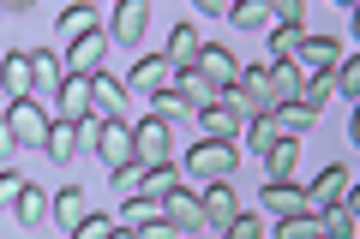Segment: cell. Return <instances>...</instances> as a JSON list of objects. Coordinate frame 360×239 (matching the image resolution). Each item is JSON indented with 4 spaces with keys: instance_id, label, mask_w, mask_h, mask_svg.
<instances>
[{
    "instance_id": "obj_1",
    "label": "cell",
    "mask_w": 360,
    "mask_h": 239,
    "mask_svg": "<svg viewBox=\"0 0 360 239\" xmlns=\"http://www.w3.org/2000/svg\"><path fill=\"white\" fill-rule=\"evenodd\" d=\"M234 162H240V144H229V138H198L193 150L180 156V179H222Z\"/></svg>"
},
{
    "instance_id": "obj_2",
    "label": "cell",
    "mask_w": 360,
    "mask_h": 239,
    "mask_svg": "<svg viewBox=\"0 0 360 239\" xmlns=\"http://www.w3.org/2000/svg\"><path fill=\"white\" fill-rule=\"evenodd\" d=\"M0 120H6V132H13V144L18 150H42V138H49V108H37V102H6V114H0Z\"/></svg>"
},
{
    "instance_id": "obj_3",
    "label": "cell",
    "mask_w": 360,
    "mask_h": 239,
    "mask_svg": "<svg viewBox=\"0 0 360 239\" xmlns=\"http://www.w3.org/2000/svg\"><path fill=\"white\" fill-rule=\"evenodd\" d=\"M132 162H144V168L174 162V138H168L162 120H150V114H144V126H132Z\"/></svg>"
},
{
    "instance_id": "obj_4",
    "label": "cell",
    "mask_w": 360,
    "mask_h": 239,
    "mask_svg": "<svg viewBox=\"0 0 360 239\" xmlns=\"http://www.w3.org/2000/svg\"><path fill=\"white\" fill-rule=\"evenodd\" d=\"M60 84H66V60L54 48H37L30 54V102H49V96H60Z\"/></svg>"
},
{
    "instance_id": "obj_5",
    "label": "cell",
    "mask_w": 360,
    "mask_h": 239,
    "mask_svg": "<svg viewBox=\"0 0 360 239\" xmlns=\"http://www.w3.org/2000/svg\"><path fill=\"white\" fill-rule=\"evenodd\" d=\"M348 198H354V179H348V168H324V174L307 186V210H312V215L336 210V203H348Z\"/></svg>"
},
{
    "instance_id": "obj_6",
    "label": "cell",
    "mask_w": 360,
    "mask_h": 239,
    "mask_svg": "<svg viewBox=\"0 0 360 239\" xmlns=\"http://www.w3.org/2000/svg\"><path fill=\"white\" fill-rule=\"evenodd\" d=\"M174 84V66L162 60V54H139V66H132V78H127V96H162V90Z\"/></svg>"
},
{
    "instance_id": "obj_7",
    "label": "cell",
    "mask_w": 360,
    "mask_h": 239,
    "mask_svg": "<svg viewBox=\"0 0 360 239\" xmlns=\"http://www.w3.org/2000/svg\"><path fill=\"white\" fill-rule=\"evenodd\" d=\"M162 221L174 227V239L198 233V227H205V203H198V191H168V198H162Z\"/></svg>"
},
{
    "instance_id": "obj_8",
    "label": "cell",
    "mask_w": 360,
    "mask_h": 239,
    "mask_svg": "<svg viewBox=\"0 0 360 239\" xmlns=\"http://www.w3.org/2000/svg\"><path fill=\"white\" fill-rule=\"evenodd\" d=\"M90 150L103 156L108 168H127L132 162V126H120V120H96V144Z\"/></svg>"
},
{
    "instance_id": "obj_9",
    "label": "cell",
    "mask_w": 360,
    "mask_h": 239,
    "mask_svg": "<svg viewBox=\"0 0 360 239\" xmlns=\"http://www.w3.org/2000/svg\"><path fill=\"white\" fill-rule=\"evenodd\" d=\"M193 72H205L217 90H234V78H240V60H234L229 48H217V42H205V48H198V60H193Z\"/></svg>"
},
{
    "instance_id": "obj_10",
    "label": "cell",
    "mask_w": 360,
    "mask_h": 239,
    "mask_svg": "<svg viewBox=\"0 0 360 239\" xmlns=\"http://www.w3.org/2000/svg\"><path fill=\"white\" fill-rule=\"evenodd\" d=\"M336 36H307L300 42V54H295V66H300V78H324V72H336Z\"/></svg>"
},
{
    "instance_id": "obj_11",
    "label": "cell",
    "mask_w": 360,
    "mask_h": 239,
    "mask_svg": "<svg viewBox=\"0 0 360 239\" xmlns=\"http://www.w3.org/2000/svg\"><path fill=\"white\" fill-rule=\"evenodd\" d=\"M174 96L186 102V114H205L210 102H222V90L210 84L205 72H193V66H186V72H174Z\"/></svg>"
},
{
    "instance_id": "obj_12",
    "label": "cell",
    "mask_w": 360,
    "mask_h": 239,
    "mask_svg": "<svg viewBox=\"0 0 360 239\" xmlns=\"http://www.w3.org/2000/svg\"><path fill=\"white\" fill-rule=\"evenodd\" d=\"M264 84H270V108H283V102H300V66L295 60H270L264 66Z\"/></svg>"
},
{
    "instance_id": "obj_13",
    "label": "cell",
    "mask_w": 360,
    "mask_h": 239,
    "mask_svg": "<svg viewBox=\"0 0 360 239\" xmlns=\"http://www.w3.org/2000/svg\"><path fill=\"white\" fill-rule=\"evenodd\" d=\"M103 54H108V36L96 30V36H84V42L66 48V72H72V78H96V72H103Z\"/></svg>"
},
{
    "instance_id": "obj_14",
    "label": "cell",
    "mask_w": 360,
    "mask_h": 239,
    "mask_svg": "<svg viewBox=\"0 0 360 239\" xmlns=\"http://www.w3.org/2000/svg\"><path fill=\"white\" fill-rule=\"evenodd\" d=\"M312 120H319V114H312L307 102H283V108H270V114H264V126L276 132V138H300Z\"/></svg>"
},
{
    "instance_id": "obj_15",
    "label": "cell",
    "mask_w": 360,
    "mask_h": 239,
    "mask_svg": "<svg viewBox=\"0 0 360 239\" xmlns=\"http://www.w3.org/2000/svg\"><path fill=\"white\" fill-rule=\"evenodd\" d=\"M264 210H276V215H312L307 210V186H295V179H270V186H264Z\"/></svg>"
},
{
    "instance_id": "obj_16",
    "label": "cell",
    "mask_w": 360,
    "mask_h": 239,
    "mask_svg": "<svg viewBox=\"0 0 360 239\" xmlns=\"http://www.w3.org/2000/svg\"><path fill=\"white\" fill-rule=\"evenodd\" d=\"M0 90H6V102H25L30 96V54L13 48L6 60H0Z\"/></svg>"
},
{
    "instance_id": "obj_17",
    "label": "cell",
    "mask_w": 360,
    "mask_h": 239,
    "mask_svg": "<svg viewBox=\"0 0 360 239\" xmlns=\"http://www.w3.org/2000/svg\"><path fill=\"white\" fill-rule=\"evenodd\" d=\"M90 215H96V210H90V198H84V186H66L60 198H54V221H60L66 233H78V227H84Z\"/></svg>"
},
{
    "instance_id": "obj_18",
    "label": "cell",
    "mask_w": 360,
    "mask_h": 239,
    "mask_svg": "<svg viewBox=\"0 0 360 239\" xmlns=\"http://www.w3.org/2000/svg\"><path fill=\"white\" fill-rule=\"evenodd\" d=\"M198 120H205V138H229V144H240V132H246V120L229 108V102H210Z\"/></svg>"
},
{
    "instance_id": "obj_19",
    "label": "cell",
    "mask_w": 360,
    "mask_h": 239,
    "mask_svg": "<svg viewBox=\"0 0 360 239\" xmlns=\"http://www.w3.org/2000/svg\"><path fill=\"white\" fill-rule=\"evenodd\" d=\"M127 102V84L120 78H108V72H96L90 78V114H103V120H115V108Z\"/></svg>"
},
{
    "instance_id": "obj_20",
    "label": "cell",
    "mask_w": 360,
    "mask_h": 239,
    "mask_svg": "<svg viewBox=\"0 0 360 239\" xmlns=\"http://www.w3.org/2000/svg\"><path fill=\"white\" fill-rule=\"evenodd\" d=\"M198 48H205V42H198V30H193V25H174V36H168V48H162V60L174 66V72H186V66L198 60Z\"/></svg>"
},
{
    "instance_id": "obj_21",
    "label": "cell",
    "mask_w": 360,
    "mask_h": 239,
    "mask_svg": "<svg viewBox=\"0 0 360 239\" xmlns=\"http://www.w3.org/2000/svg\"><path fill=\"white\" fill-rule=\"evenodd\" d=\"M144 25H150V6H144V0H120L115 6V36L120 42H139Z\"/></svg>"
},
{
    "instance_id": "obj_22",
    "label": "cell",
    "mask_w": 360,
    "mask_h": 239,
    "mask_svg": "<svg viewBox=\"0 0 360 239\" xmlns=\"http://www.w3.org/2000/svg\"><path fill=\"white\" fill-rule=\"evenodd\" d=\"M42 150H49V162H72V156H78V126H72V120H49Z\"/></svg>"
},
{
    "instance_id": "obj_23",
    "label": "cell",
    "mask_w": 360,
    "mask_h": 239,
    "mask_svg": "<svg viewBox=\"0 0 360 239\" xmlns=\"http://www.w3.org/2000/svg\"><path fill=\"white\" fill-rule=\"evenodd\" d=\"M84 114H90V78L66 72V84H60V120H72V126H78Z\"/></svg>"
},
{
    "instance_id": "obj_24",
    "label": "cell",
    "mask_w": 360,
    "mask_h": 239,
    "mask_svg": "<svg viewBox=\"0 0 360 239\" xmlns=\"http://www.w3.org/2000/svg\"><path fill=\"white\" fill-rule=\"evenodd\" d=\"M96 30H103V25H96V13H90V6H66V13H60V42H66V48H72V42H84V36H96Z\"/></svg>"
},
{
    "instance_id": "obj_25",
    "label": "cell",
    "mask_w": 360,
    "mask_h": 239,
    "mask_svg": "<svg viewBox=\"0 0 360 239\" xmlns=\"http://www.w3.org/2000/svg\"><path fill=\"white\" fill-rule=\"evenodd\" d=\"M162 221V198H127V210H120V227H132V233H144V227Z\"/></svg>"
},
{
    "instance_id": "obj_26",
    "label": "cell",
    "mask_w": 360,
    "mask_h": 239,
    "mask_svg": "<svg viewBox=\"0 0 360 239\" xmlns=\"http://www.w3.org/2000/svg\"><path fill=\"white\" fill-rule=\"evenodd\" d=\"M198 203H205V221H217V227H229L234 215H240V203H234V191L222 186V179H217V186H210V191H205Z\"/></svg>"
},
{
    "instance_id": "obj_27",
    "label": "cell",
    "mask_w": 360,
    "mask_h": 239,
    "mask_svg": "<svg viewBox=\"0 0 360 239\" xmlns=\"http://www.w3.org/2000/svg\"><path fill=\"white\" fill-rule=\"evenodd\" d=\"M264 162H270V179H295V162H300V144L295 138H276L264 150Z\"/></svg>"
},
{
    "instance_id": "obj_28",
    "label": "cell",
    "mask_w": 360,
    "mask_h": 239,
    "mask_svg": "<svg viewBox=\"0 0 360 239\" xmlns=\"http://www.w3.org/2000/svg\"><path fill=\"white\" fill-rule=\"evenodd\" d=\"M168 191H180V168H174V162H162V168H144V186H139V198H168Z\"/></svg>"
},
{
    "instance_id": "obj_29",
    "label": "cell",
    "mask_w": 360,
    "mask_h": 239,
    "mask_svg": "<svg viewBox=\"0 0 360 239\" xmlns=\"http://www.w3.org/2000/svg\"><path fill=\"white\" fill-rule=\"evenodd\" d=\"M300 42H307V30H300V25H276V30H270V60H295Z\"/></svg>"
},
{
    "instance_id": "obj_30",
    "label": "cell",
    "mask_w": 360,
    "mask_h": 239,
    "mask_svg": "<svg viewBox=\"0 0 360 239\" xmlns=\"http://www.w3.org/2000/svg\"><path fill=\"white\" fill-rule=\"evenodd\" d=\"M13 210H18V221H25V227H37V221H49V210H54V203L42 198L37 186H25V191H18V203H13Z\"/></svg>"
},
{
    "instance_id": "obj_31",
    "label": "cell",
    "mask_w": 360,
    "mask_h": 239,
    "mask_svg": "<svg viewBox=\"0 0 360 239\" xmlns=\"http://www.w3.org/2000/svg\"><path fill=\"white\" fill-rule=\"evenodd\" d=\"M229 25H234V30H264V25H270V6H264V0H246V6H229Z\"/></svg>"
},
{
    "instance_id": "obj_32",
    "label": "cell",
    "mask_w": 360,
    "mask_h": 239,
    "mask_svg": "<svg viewBox=\"0 0 360 239\" xmlns=\"http://www.w3.org/2000/svg\"><path fill=\"white\" fill-rule=\"evenodd\" d=\"M276 239H324V227H319V215H283Z\"/></svg>"
},
{
    "instance_id": "obj_33",
    "label": "cell",
    "mask_w": 360,
    "mask_h": 239,
    "mask_svg": "<svg viewBox=\"0 0 360 239\" xmlns=\"http://www.w3.org/2000/svg\"><path fill=\"white\" fill-rule=\"evenodd\" d=\"M330 90H342V96H360V60H354V54H342V60H336Z\"/></svg>"
},
{
    "instance_id": "obj_34",
    "label": "cell",
    "mask_w": 360,
    "mask_h": 239,
    "mask_svg": "<svg viewBox=\"0 0 360 239\" xmlns=\"http://www.w3.org/2000/svg\"><path fill=\"white\" fill-rule=\"evenodd\" d=\"M180 114H186V102H180V96H174V84H168V90H162V96H150V120H162V126H174Z\"/></svg>"
},
{
    "instance_id": "obj_35",
    "label": "cell",
    "mask_w": 360,
    "mask_h": 239,
    "mask_svg": "<svg viewBox=\"0 0 360 239\" xmlns=\"http://www.w3.org/2000/svg\"><path fill=\"white\" fill-rule=\"evenodd\" d=\"M240 138H246V144H240V150H252V156H264V150H270V144H276V132H270V126H264V120H246V132H240Z\"/></svg>"
},
{
    "instance_id": "obj_36",
    "label": "cell",
    "mask_w": 360,
    "mask_h": 239,
    "mask_svg": "<svg viewBox=\"0 0 360 239\" xmlns=\"http://www.w3.org/2000/svg\"><path fill=\"white\" fill-rule=\"evenodd\" d=\"M222 239H264V221H258V215H246V210H240V215H234L229 227H222Z\"/></svg>"
},
{
    "instance_id": "obj_37",
    "label": "cell",
    "mask_w": 360,
    "mask_h": 239,
    "mask_svg": "<svg viewBox=\"0 0 360 239\" xmlns=\"http://www.w3.org/2000/svg\"><path fill=\"white\" fill-rule=\"evenodd\" d=\"M139 186H144V162H127V168H115V191L139 198Z\"/></svg>"
},
{
    "instance_id": "obj_38",
    "label": "cell",
    "mask_w": 360,
    "mask_h": 239,
    "mask_svg": "<svg viewBox=\"0 0 360 239\" xmlns=\"http://www.w3.org/2000/svg\"><path fill=\"white\" fill-rule=\"evenodd\" d=\"M25 186H30L25 174H13V168H0V210H13V203H18V191H25Z\"/></svg>"
},
{
    "instance_id": "obj_39",
    "label": "cell",
    "mask_w": 360,
    "mask_h": 239,
    "mask_svg": "<svg viewBox=\"0 0 360 239\" xmlns=\"http://www.w3.org/2000/svg\"><path fill=\"white\" fill-rule=\"evenodd\" d=\"M108 227H115V221H108V215H90V221H84V227H78V233H72V239H108Z\"/></svg>"
},
{
    "instance_id": "obj_40",
    "label": "cell",
    "mask_w": 360,
    "mask_h": 239,
    "mask_svg": "<svg viewBox=\"0 0 360 239\" xmlns=\"http://www.w3.org/2000/svg\"><path fill=\"white\" fill-rule=\"evenodd\" d=\"M13 150H18V144H13V132H6V120H0V168L13 162Z\"/></svg>"
},
{
    "instance_id": "obj_41",
    "label": "cell",
    "mask_w": 360,
    "mask_h": 239,
    "mask_svg": "<svg viewBox=\"0 0 360 239\" xmlns=\"http://www.w3.org/2000/svg\"><path fill=\"white\" fill-rule=\"evenodd\" d=\"M108 239H139V233H132V227H120V221H115V227H108Z\"/></svg>"
}]
</instances>
